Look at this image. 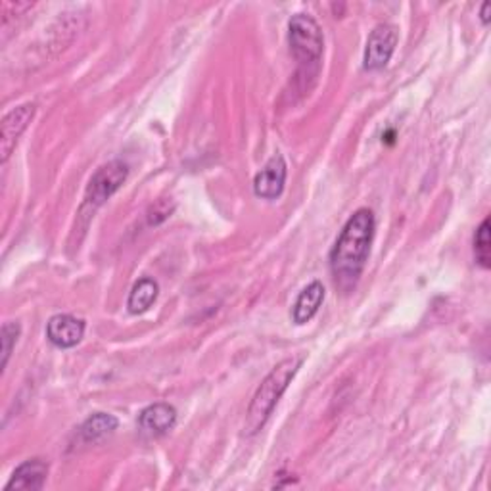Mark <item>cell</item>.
<instances>
[{"label": "cell", "instance_id": "cell-14", "mask_svg": "<svg viewBox=\"0 0 491 491\" xmlns=\"http://www.w3.org/2000/svg\"><path fill=\"white\" fill-rule=\"evenodd\" d=\"M475 256L478 266L484 269L491 267V240H489V219H484L475 235Z\"/></svg>", "mask_w": 491, "mask_h": 491}, {"label": "cell", "instance_id": "cell-11", "mask_svg": "<svg viewBox=\"0 0 491 491\" xmlns=\"http://www.w3.org/2000/svg\"><path fill=\"white\" fill-rule=\"evenodd\" d=\"M325 286L319 280H315L307 288L302 290V294L297 296V300L292 309V321L296 325H306L309 323L315 315H317L319 307L325 302Z\"/></svg>", "mask_w": 491, "mask_h": 491}, {"label": "cell", "instance_id": "cell-6", "mask_svg": "<svg viewBox=\"0 0 491 491\" xmlns=\"http://www.w3.org/2000/svg\"><path fill=\"white\" fill-rule=\"evenodd\" d=\"M286 175H288V167H286L285 157L280 154H275L266 164V167L256 175V179H254L256 196L263 200H276L285 190Z\"/></svg>", "mask_w": 491, "mask_h": 491}, {"label": "cell", "instance_id": "cell-15", "mask_svg": "<svg viewBox=\"0 0 491 491\" xmlns=\"http://www.w3.org/2000/svg\"><path fill=\"white\" fill-rule=\"evenodd\" d=\"M20 332H22V328L17 323H6L3 326V335H0V336H3V338H0V342H3V368H6V365H8V359L12 356V349H14L15 342H17V338H20Z\"/></svg>", "mask_w": 491, "mask_h": 491}, {"label": "cell", "instance_id": "cell-10", "mask_svg": "<svg viewBox=\"0 0 491 491\" xmlns=\"http://www.w3.org/2000/svg\"><path fill=\"white\" fill-rule=\"evenodd\" d=\"M48 476V465L41 459H31L22 463L14 470L10 482L6 484V491H37L43 489Z\"/></svg>", "mask_w": 491, "mask_h": 491}, {"label": "cell", "instance_id": "cell-5", "mask_svg": "<svg viewBox=\"0 0 491 491\" xmlns=\"http://www.w3.org/2000/svg\"><path fill=\"white\" fill-rule=\"evenodd\" d=\"M399 43V31L392 24L376 25L368 35L363 65L366 72H380L392 60Z\"/></svg>", "mask_w": 491, "mask_h": 491}, {"label": "cell", "instance_id": "cell-12", "mask_svg": "<svg viewBox=\"0 0 491 491\" xmlns=\"http://www.w3.org/2000/svg\"><path fill=\"white\" fill-rule=\"evenodd\" d=\"M157 292H160V286H157L154 278H148V276L140 278L129 294V302H127L129 311L133 315H140V313L148 311L154 306V302L157 300Z\"/></svg>", "mask_w": 491, "mask_h": 491}, {"label": "cell", "instance_id": "cell-7", "mask_svg": "<svg viewBox=\"0 0 491 491\" xmlns=\"http://www.w3.org/2000/svg\"><path fill=\"white\" fill-rule=\"evenodd\" d=\"M35 117V104L27 102L10 110L3 119V135H0V154H3V162H8L12 155L17 140L24 135V131L29 127V123Z\"/></svg>", "mask_w": 491, "mask_h": 491}, {"label": "cell", "instance_id": "cell-4", "mask_svg": "<svg viewBox=\"0 0 491 491\" xmlns=\"http://www.w3.org/2000/svg\"><path fill=\"white\" fill-rule=\"evenodd\" d=\"M129 177V165L121 160L104 164L86 185L85 204L91 207H100L108 198H112L121 185Z\"/></svg>", "mask_w": 491, "mask_h": 491}, {"label": "cell", "instance_id": "cell-17", "mask_svg": "<svg viewBox=\"0 0 491 491\" xmlns=\"http://www.w3.org/2000/svg\"><path fill=\"white\" fill-rule=\"evenodd\" d=\"M489 8H491L489 3H484L482 5V22H484V25L489 24Z\"/></svg>", "mask_w": 491, "mask_h": 491}, {"label": "cell", "instance_id": "cell-3", "mask_svg": "<svg viewBox=\"0 0 491 491\" xmlns=\"http://www.w3.org/2000/svg\"><path fill=\"white\" fill-rule=\"evenodd\" d=\"M288 43L294 58L300 64L306 75H315L319 69L325 39L319 24L307 14H296L288 22Z\"/></svg>", "mask_w": 491, "mask_h": 491}, {"label": "cell", "instance_id": "cell-1", "mask_svg": "<svg viewBox=\"0 0 491 491\" xmlns=\"http://www.w3.org/2000/svg\"><path fill=\"white\" fill-rule=\"evenodd\" d=\"M375 229V214L366 207L357 209L344 225L330 252V273L340 292L349 294L357 286L368 254H371Z\"/></svg>", "mask_w": 491, "mask_h": 491}, {"label": "cell", "instance_id": "cell-13", "mask_svg": "<svg viewBox=\"0 0 491 491\" xmlns=\"http://www.w3.org/2000/svg\"><path fill=\"white\" fill-rule=\"evenodd\" d=\"M117 426L119 423L114 415L96 413L85 420V425L81 426V437L85 442H98L102 437L115 432Z\"/></svg>", "mask_w": 491, "mask_h": 491}, {"label": "cell", "instance_id": "cell-2", "mask_svg": "<svg viewBox=\"0 0 491 491\" xmlns=\"http://www.w3.org/2000/svg\"><path fill=\"white\" fill-rule=\"evenodd\" d=\"M302 363H304V357H288L285 361H280L266 376V380L259 384V388L256 390L252 397L248 413H246V425H244L246 434L254 436L266 426V423L276 407L278 399L283 397V394L288 390V386L297 375V371H300Z\"/></svg>", "mask_w": 491, "mask_h": 491}, {"label": "cell", "instance_id": "cell-16", "mask_svg": "<svg viewBox=\"0 0 491 491\" xmlns=\"http://www.w3.org/2000/svg\"><path fill=\"white\" fill-rule=\"evenodd\" d=\"M173 204L165 202V200H160V202H155L152 207H150V212H148V223L150 225H160L162 221H165L171 212H173Z\"/></svg>", "mask_w": 491, "mask_h": 491}, {"label": "cell", "instance_id": "cell-9", "mask_svg": "<svg viewBox=\"0 0 491 491\" xmlns=\"http://www.w3.org/2000/svg\"><path fill=\"white\" fill-rule=\"evenodd\" d=\"M177 423V411L169 403H154L138 415V428L145 436L157 437L169 432Z\"/></svg>", "mask_w": 491, "mask_h": 491}, {"label": "cell", "instance_id": "cell-8", "mask_svg": "<svg viewBox=\"0 0 491 491\" xmlns=\"http://www.w3.org/2000/svg\"><path fill=\"white\" fill-rule=\"evenodd\" d=\"M85 335V321L74 317V315H55L46 325V338L52 346L60 349H69L77 346Z\"/></svg>", "mask_w": 491, "mask_h": 491}]
</instances>
